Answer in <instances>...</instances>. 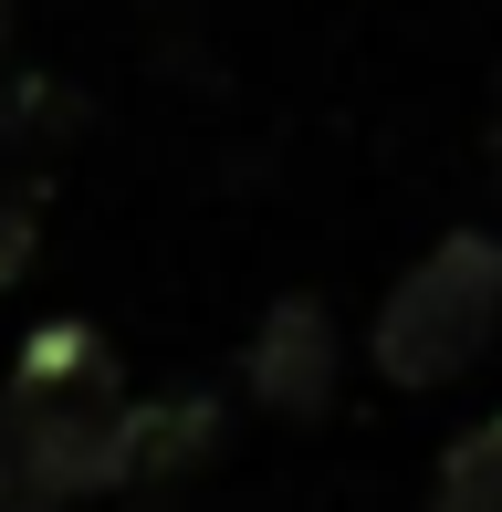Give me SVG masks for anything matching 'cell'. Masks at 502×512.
Instances as JSON below:
<instances>
[{"label":"cell","instance_id":"obj_2","mask_svg":"<svg viewBox=\"0 0 502 512\" xmlns=\"http://www.w3.org/2000/svg\"><path fill=\"white\" fill-rule=\"evenodd\" d=\"M492 324H502V241L492 230H440L377 304L367 366L387 387H450L492 345Z\"/></svg>","mask_w":502,"mask_h":512},{"label":"cell","instance_id":"obj_8","mask_svg":"<svg viewBox=\"0 0 502 512\" xmlns=\"http://www.w3.org/2000/svg\"><path fill=\"white\" fill-rule=\"evenodd\" d=\"M492 168H502V115H492Z\"/></svg>","mask_w":502,"mask_h":512},{"label":"cell","instance_id":"obj_3","mask_svg":"<svg viewBox=\"0 0 502 512\" xmlns=\"http://www.w3.org/2000/svg\"><path fill=\"white\" fill-rule=\"evenodd\" d=\"M335 377H346V356H335V314L314 304V293H283L262 324H251V356H241V387L262 398L272 418H325L335 408Z\"/></svg>","mask_w":502,"mask_h":512},{"label":"cell","instance_id":"obj_1","mask_svg":"<svg viewBox=\"0 0 502 512\" xmlns=\"http://www.w3.org/2000/svg\"><path fill=\"white\" fill-rule=\"evenodd\" d=\"M126 481V366L84 314L21 335L0 387V512H63Z\"/></svg>","mask_w":502,"mask_h":512},{"label":"cell","instance_id":"obj_6","mask_svg":"<svg viewBox=\"0 0 502 512\" xmlns=\"http://www.w3.org/2000/svg\"><path fill=\"white\" fill-rule=\"evenodd\" d=\"M32 230H42V189L32 178H0V293H11L21 262H32Z\"/></svg>","mask_w":502,"mask_h":512},{"label":"cell","instance_id":"obj_4","mask_svg":"<svg viewBox=\"0 0 502 512\" xmlns=\"http://www.w3.org/2000/svg\"><path fill=\"white\" fill-rule=\"evenodd\" d=\"M220 450V398H126V481H178V471H210Z\"/></svg>","mask_w":502,"mask_h":512},{"label":"cell","instance_id":"obj_5","mask_svg":"<svg viewBox=\"0 0 502 512\" xmlns=\"http://www.w3.org/2000/svg\"><path fill=\"white\" fill-rule=\"evenodd\" d=\"M429 512H502V418H482L471 439H450L440 481H429Z\"/></svg>","mask_w":502,"mask_h":512},{"label":"cell","instance_id":"obj_7","mask_svg":"<svg viewBox=\"0 0 502 512\" xmlns=\"http://www.w3.org/2000/svg\"><path fill=\"white\" fill-rule=\"evenodd\" d=\"M0 84H11V0H0Z\"/></svg>","mask_w":502,"mask_h":512}]
</instances>
